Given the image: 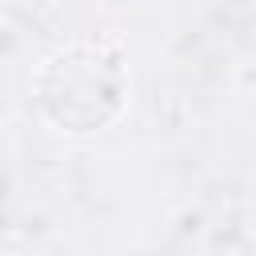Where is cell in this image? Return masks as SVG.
Segmentation results:
<instances>
[{"label": "cell", "instance_id": "obj_1", "mask_svg": "<svg viewBox=\"0 0 256 256\" xmlns=\"http://www.w3.org/2000/svg\"><path fill=\"white\" fill-rule=\"evenodd\" d=\"M128 96L124 60L112 44H72L56 52L32 84L40 116L60 132H96L120 116Z\"/></svg>", "mask_w": 256, "mask_h": 256}]
</instances>
